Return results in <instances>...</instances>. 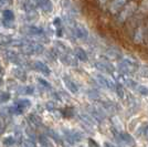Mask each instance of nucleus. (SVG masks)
Segmentation results:
<instances>
[{"label": "nucleus", "mask_w": 148, "mask_h": 147, "mask_svg": "<svg viewBox=\"0 0 148 147\" xmlns=\"http://www.w3.org/2000/svg\"><path fill=\"white\" fill-rule=\"evenodd\" d=\"M37 64H38V65H37L38 69H40V70H41L42 72H45V74H49V73H50V70H49V69H48L47 67H45L44 64H42V63H40V62H38Z\"/></svg>", "instance_id": "obj_3"}, {"label": "nucleus", "mask_w": 148, "mask_h": 147, "mask_svg": "<svg viewBox=\"0 0 148 147\" xmlns=\"http://www.w3.org/2000/svg\"><path fill=\"white\" fill-rule=\"evenodd\" d=\"M9 98H10V95H9V94H3V95H1V96H0V103H3V102L9 101Z\"/></svg>", "instance_id": "obj_6"}, {"label": "nucleus", "mask_w": 148, "mask_h": 147, "mask_svg": "<svg viewBox=\"0 0 148 147\" xmlns=\"http://www.w3.org/2000/svg\"><path fill=\"white\" fill-rule=\"evenodd\" d=\"M139 91H140V93H142V94H148V90L147 89H145V87H140V89H139Z\"/></svg>", "instance_id": "obj_12"}, {"label": "nucleus", "mask_w": 148, "mask_h": 147, "mask_svg": "<svg viewBox=\"0 0 148 147\" xmlns=\"http://www.w3.org/2000/svg\"><path fill=\"white\" fill-rule=\"evenodd\" d=\"M117 94L121 96V98H123V96H124L123 90H122V87H121V86H118V87H117Z\"/></svg>", "instance_id": "obj_10"}, {"label": "nucleus", "mask_w": 148, "mask_h": 147, "mask_svg": "<svg viewBox=\"0 0 148 147\" xmlns=\"http://www.w3.org/2000/svg\"><path fill=\"white\" fill-rule=\"evenodd\" d=\"M68 89L72 93H76V92H77V87L75 86V84H74L73 82H69V83H68Z\"/></svg>", "instance_id": "obj_5"}, {"label": "nucleus", "mask_w": 148, "mask_h": 147, "mask_svg": "<svg viewBox=\"0 0 148 147\" xmlns=\"http://www.w3.org/2000/svg\"><path fill=\"white\" fill-rule=\"evenodd\" d=\"M19 109H21V107H17V109H16V110H19ZM10 112H12V113H16V114H18V113H21V111H12V110H14V109H13V107H11V109H10Z\"/></svg>", "instance_id": "obj_13"}, {"label": "nucleus", "mask_w": 148, "mask_h": 147, "mask_svg": "<svg viewBox=\"0 0 148 147\" xmlns=\"http://www.w3.org/2000/svg\"><path fill=\"white\" fill-rule=\"evenodd\" d=\"M76 52H77V55H79V58H81L82 60H85V56H86V54L82 51V50H76Z\"/></svg>", "instance_id": "obj_7"}, {"label": "nucleus", "mask_w": 148, "mask_h": 147, "mask_svg": "<svg viewBox=\"0 0 148 147\" xmlns=\"http://www.w3.org/2000/svg\"><path fill=\"white\" fill-rule=\"evenodd\" d=\"M16 104H17V106H19V107L23 109V107H27V106H30V102H29L28 100H20Z\"/></svg>", "instance_id": "obj_2"}, {"label": "nucleus", "mask_w": 148, "mask_h": 147, "mask_svg": "<svg viewBox=\"0 0 148 147\" xmlns=\"http://www.w3.org/2000/svg\"><path fill=\"white\" fill-rule=\"evenodd\" d=\"M121 137H122V139H123L126 144H128L130 146H134V145H135V141H134V138H133L130 134L123 133V134H121Z\"/></svg>", "instance_id": "obj_1"}, {"label": "nucleus", "mask_w": 148, "mask_h": 147, "mask_svg": "<svg viewBox=\"0 0 148 147\" xmlns=\"http://www.w3.org/2000/svg\"><path fill=\"white\" fill-rule=\"evenodd\" d=\"M12 143H13V137H9V138H7V139L3 141V144H5V145H8V144L11 145Z\"/></svg>", "instance_id": "obj_8"}, {"label": "nucleus", "mask_w": 148, "mask_h": 147, "mask_svg": "<svg viewBox=\"0 0 148 147\" xmlns=\"http://www.w3.org/2000/svg\"><path fill=\"white\" fill-rule=\"evenodd\" d=\"M25 147H36V146H34V144H33L32 142L27 141V142L25 143Z\"/></svg>", "instance_id": "obj_9"}, {"label": "nucleus", "mask_w": 148, "mask_h": 147, "mask_svg": "<svg viewBox=\"0 0 148 147\" xmlns=\"http://www.w3.org/2000/svg\"><path fill=\"white\" fill-rule=\"evenodd\" d=\"M104 147H115V146H114V145H112L111 143H105Z\"/></svg>", "instance_id": "obj_14"}, {"label": "nucleus", "mask_w": 148, "mask_h": 147, "mask_svg": "<svg viewBox=\"0 0 148 147\" xmlns=\"http://www.w3.org/2000/svg\"><path fill=\"white\" fill-rule=\"evenodd\" d=\"M142 74L144 75V76H147V78H148V67H145V69H143Z\"/></svg>", "instance_id": "obj_11"}, {"label": "nucleus", "mask_w": 148, "mask_h": 147, "mask_svg": "<svg viewBox=\"0 0 148 147\" xmlns=\"http://www.w3.org/2000/svg\"><path fill=\"white\" fill-rule=\"evenodd\" d=\"M30 122H33L34 124H36V126H37V125H40V124H41V120H40L37 115H31Z\"/></svg>", "instance_id": "obj_4"}, {"label": "nucleus", "mask_w": 148, "mask_h": 147, "mask_svg": "<svg viewBox=\"0 0 148 147\" xmlns=\"http://www.w3.org/2000/svg\"><path fill=\"white\" fill-rule=\"evenodd\" d=\"M145 135H146V136L148 137V127L146 128V131H145Z\"/></svg>", "instance_id": "obj_15"}]
</instances>
